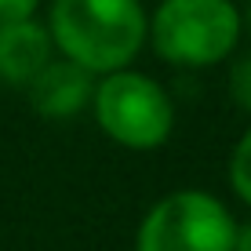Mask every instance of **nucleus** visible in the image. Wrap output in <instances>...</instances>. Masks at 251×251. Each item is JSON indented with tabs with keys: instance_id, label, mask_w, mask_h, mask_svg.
<instances>
[{
	"instance_id": "obj_4",
	"label": "nucleus",
	"mask_w": 251,
	"mask_h": 251,
	"mask_svg": "<svg viewBox=\"0 0 251 251\" xmlns=\"http://www.w3.org/2000/svg\"><path fill=\"white\" fill-rule=\"evenodd\" d=\"M237 219L207 189H175L142 215L135 251H233Z\"/></svg>"
},
{
	"instance_id": "obj_3",
	"label": "nucleus",
	"mask_w": 251,
	"mask_h": 251,
	"mask_svg": "<svg viewBox=\"0 0 251 251\" xmlns=\"http://www.w3.org/2000/svg\"><path fill=\"white\" fill-rule=\"evenodd\" d=\"M95 124L109 142L135 153L160 150L175 131V102L160 88V80L138 73V69H117L95 80L91 95Z\"/></svg>"
},
{
	"instance_id": "obj_7",
	"label": "nucleus",
	"mask_w": 251,
	"mask_h": 251,
	"mask_svg": "<svg viewBox=\"0 0 251 251\" xmlns=\"http://www.w3.org/2000/svg\"><path fill=\"white\" fill-rule=\"evenodd\" d=\"M229 189L251 207V127L237 138L229 153Z\"/></svg>"
},
{
	"instance_id": "obj_6",
	"label": "nucleus",
	"mask_w": 251,
	"mask_h": 251,
	"mask_svg": "<svg viewBox=\"0 0 251 251\" xmlns=\"http://www.w3.org/2000/svg\"><path fill=\"white\" fill-rule=\"evenodd\" d=\"M51 58H55V44L48 37V25L37 22V15L0 25V84L25 91Z\"/></svg>"
},
{
	"instance_id": "obj_11",
	"label": "nucleus",
	"mask_w": 251,
	"mask_h": 251,
	"mask_svg": "<svg viewBox=\"0 0 251 251\" xmlns=\"http://www.w3.org/2000/svg\"><path fill=\"white\" fill-rule=\"evenodd\" d=\"M240 22H244L248 29H251V0H248V7H244V11H240Z\"/></svg>"
},
{
	"instance_id": "obj_5",
	"label": "nucleus",
	"mask_w": 251,
	"mask_h": 251,
	"mask_svg": "<svg viewBox=\"0 0 251 251\" xmlns=\"http://www.w3.org/2000/svg\"><path fill=\"white\" fill-rule=\"evenodd\" d=\"M95 80L88 69H80L69 58H51V62L33 76V84L25 88L29 106L37 109L44 120H73L91 106Z\"/></svg>"
},
{
	"instance_id": "obj_2",
	"label": "nucleus",
	"mask_w": 251,
	"mask_h": 251,
	"mask_svg": "<svg viewBox=\"0 0 251 251\" xmlns=\"http://www.w3.org/2000/svg\"><path fill=\"white\" fill-rule=\"evenodd\" d=\"M244 22L233 0H160L146 44L178 69L219 66L237 51Z\"/></svg>"
},
{
	"instance_id": "obj_10",
	"label": "nucleus",
	"mask_w": 251,
	"mask_h": 251,
	"mask_svg": "<svg viewBox=\"0 0 251 251\" xmlns=\"http://www.w3.org/2000/svg\"><path fill=\"white\" fill-rule=\"evenodd\" d=\"M233 251H251V222H248V226H237V240H233Z\"/></svg>"
},
{
	"instance_id": "obj_9",
	"label": "nucleus",
	"mask_w": 251,
	"mask_h": 251,
	"mask_svg": "<svg viewBox=\"0 0 251 251\" xmlns=\"http://www.w3.org/2000/svg\"><path fill=\"white\" fill-rule=\"evenodd\" d=\"M37 4L40 0H0V25L33 19V15H37Z\"/></svg>"
},
{
	"instance_id": "obj_1",
	"label": "nucleus",
	"mask_w": 251,
	"mask_h": 251,
	"mask_svg": "<svg viewBox=\"0 0 251 251\" xmlns=\"http://www.w3.org/2000/svg\"><path fill=\"white\" fill-rule=\"evenodd\" d=\"M48 37L55 55L76 62L91 76L131 69L142 55L150 15L142 0H51Z\"/></svg>"
},
{
	"instance_id": "obj_8",
	"label": "nucleus",
	"mask_w": 251,
	"mask_h": 251,
	"mask_svg": "<svg viewBox=\"0 0 251 251\" xmlns=\"http://www.w3.org/2000/svg\"><path fill=\"white\" fill-rule=\"evenodd\" d=\"M229 95L244 113H251V55L237 58L229 69Z\"/></svg>"
}]
</instances>
